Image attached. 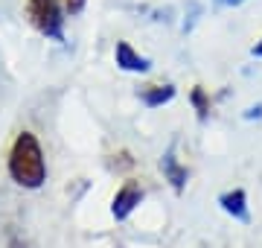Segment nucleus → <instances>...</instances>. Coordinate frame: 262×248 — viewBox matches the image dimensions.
Instances as JSON below:
<instances>
[{
  "mask_svg": "<svg viewBox=\"0 0 262 248\" xmlns=\"http://www.w3.org/2000/svg\"><path fill=\"white\" fill-rule=\"evenodd\" d=\"M6 172L15 187L20 190H41L47 184V158H44V146L38 140L32 129H20L9 143L6 152Z\"/></svg>",
  "mask_w": 262,
  "mask_h": 248,
  "instance_id": "1",
  "label": "nucleus"
},
{
  "mask_svg": "<svg viewBox=\"0 0 262 248\" xmlns=\"http://www.w3.org/2000/svg\"><path fill=\"white\" fill-rule=\"evenodd\" d=\"M24 15H27V24L41 38L64 44L67 15H64V3L61 0H27L24 3Z\"/></svg>",
  "mask_w": 262,
  "mask_h": 248,
  "instance_id": "2",
  "label": "nucleus"
},
{
  "mask_svg": "<svg viewBox=\"0 0 262 248\" xmlns=\"http://www.w3.org/2000/svg\"><path fill=\"white\" fill-rule=\"evenodd\" d=\"M143 199H146V190L140 187V181H134V178L122 181L120 187H117V193H114V199H111V216L117 222H125L134 210L140 208Z\"/></svg>",
  "mask_w": 262,
  "mask_h": 248,
  "instance_id": "3",
  "label": "nucleus"
},
{
  "mask_svg": "<svg viewBox=\"0 0 262 248\" xmlns=\"http://www.w3.org/2000/svg\"><path fill=\"white\" fill-rule=\"evenodd\" d=\"M114 61L125 73H149L151 70V58L143 56L140 50H134L131 41H117L114 44Z\"/></svg>",
  "mask_w": 262,
  "mask_h": 248,
  "instance_id": "4",
  "label": "nucleus"
},
{
  "mask_svg": "<svg viewBox=\"0 0 262 248\" xmlns=\"http://www.w3.org/2000/svg\"><path fill=\"white\" fill-rule=\"evenodd\" d=\"M160 172H163V178L172 184V190L184 193V187H187V181H189V170L178 161V155H175L172 146H169L166 152H163V158H160Z\"/></svg>",
  "mask_w": 262,
  "mask_h": 248,
  "instance_id": "5",
  "label": "nucleus"
},
{
  "mask_svg": "<svg viewBox=\"0 0 262 248\" xmlns=\"http://www.w3.org/2000/svg\"><path fill=\"white\" fill-rule=\"evenodd\" d=\"M219 208L225 210L227 216H233L236 222H251V210H248V193L242 187H236V190H225L219 196Z\"/></svg>",
  "mask_w": 262,
  "mask_h": 248,
  "instance_id": "6",
  "label": "nucleus"
},
{
  "mask_svg": "<svg viewBox=\"0 0 262 248\" xmlns=\"http://www.w3.org/2000/svg\"><path fill=\"white\" fill-rule=\"evenodd\" d=\"M175 94H178V88L175 85H146L140 91V102L146 105V108H160V105H166L175 99Z\"/></svg>",
  "mask_w": 262,
  "mask_h": 248,
  "instance_id": "7",
  "label": "nucleus"
},
{
  "mask_svg": "<svg viewBox=\"0 0 262 248\" xmlns=\"http://www.w3.org/2000/svg\"><path fill=\"white\" fill-rule=\"evenodd\" d=\"M189 102H192V108H195V117L204 123L207 117H210V94H207L201 85H195L192 91H189Z\"/></svg>",
  "mask_w": 262,
  "mask_h": 248,
  "instance_id": "8",
  "label": "nucleus"
},
{
  "mask_svg": "<svg viewBox=\"0 0 262 248\" xmlns=\"http://www.w3.org/2000/svg\"><path fill=\"white\" fill-rule=\"evenodd\" d=\"M64 3V15L67 18H76V15H82L84 6H88V0H61Z\"/></svg>",
  "mask_w": 262,
  "mask_h": 248,
  "instance_id": "9",
  "label": "nucleus"
},
{
  "mask_svg": "<svg viewBox=\"0 0 262 248\" xmlns=\"http://www.w3.org/2000/svg\"><path fill=\"white\" fill-rule=\"evenodd\" d=\"M117 158H120V161H114V167H120V170H128V167H134V158H131L128 149H120V152H117Z\"/></svg>",
  "mask_w": 262,
  "mask_h": 248,
  "instance_id": "10",
  "label": "nucleus"
},
{
  "mask_svg": "<svg viewBox=\"0 0 262 248\" xmlns=\"http://www.w3.org/2000/svg\"><path fill=\"white\" fill-rule=\"evenodd\" d=\"M245 120H262V102L259 105H251V108L245 111Z\"/></svg>",
  "mask_w": 262,
  "mask_h": 248,
  "instance_id": "11",
  "label": "nucleus"
},
{
  "mask_svg": "<svg viewBox=\"0 0 262 248\" xmlns=\"http://www.w3.org/2000/svg\"><path fill=\"white\" fill-rule=\"evenodd\" d=\"M215 6H225V9H236V6H242V3H248V0H213Z\"/></svg>",
  "mask_w": 262,
  "mask_h": 248,
  "instance_id": "12",
  "label": "nucleus"
},
{
  "mask_svg": "<svg viewBox=\"0 0 262 248\" xmlns=\"http://www.w3.org/2000/svg\"><path fill=\"white\" fill-rule=\"evenodd\" d=\"M251 56H253V58H262V38H259V41H256V44L251 47Z\"/></svg>",
  "mask_w": 262,
  "mask_h": 248,
  "instance_id": "13",
  "label": "nucleus"
}]
</instances>
